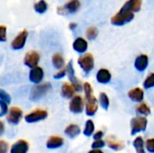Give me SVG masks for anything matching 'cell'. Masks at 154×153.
Segmentation results:
<instances>
[{
	"label": "cell",
	"mask_w": 154,
	"mask_h": 153,
	"mask_svg": "<svg viewBox=\"0 0 154 153\" xmlns=\"http://www.w3.org/2000/svg\"><path fill=\"white\" fill-rule=\"evenodd\" d=\"M51 85L50 83H43V84H40V85L33 87L31 92V96H30L31 100L34 101V100L40 99L42 96H44L51 89Z\"/></svg>",
	"instance_id": "7"
},
{
	"label": "cell",
	"mask_w": 154,
	"mask_h": 153,
	"mask_svg": "<svg viewBox=\"0 0 154 153\" xmlns=\"http://www.w3.org/2000/svg\"><path fill=\"white\" fill-rule=\"evenodd\" d=\"M0 101H3V102L6 103L8 105V104L11 103V97L4 90H0Z\"/></svg>",
	"instance_id": "32"
},
{
	"label": "cell",
	"mask_w": 154,
	"mask_h": 153,
	"mask_svg": "<svg viewBox=\"0 0 154 153\" xmlns=\"http://www.w3.org/2000/svg\"><path fill=\"white\" fill-rule=\"evenodd\" d=\"M75 88L74 87L69 84V83H64L61 87V95L63 97L67 99H72L74 97V93H75Z\"/></svg>",
	"instance_id": "20"
},
{
	"label": "cell",
	"mask_w": 154,
	"mask_h": 153,
	"mask_svg": "<svg viewBox=\"0 0 154 153\" xmlns=\"http://www.w3.org/2000/svg\"><path fill=\"white\" fill-rule=\"evenodd\" d=\"M128 96L129 98L134 101V102H137V103H141L143 100L144 97V93L143 90L140 87H135L134 89H131L128 92Z\"/></svg>",
	"instance_id": "17"
},
{
	"label": "cell",
	"mask_w": 154,
	"mask_h": 153,
	"mask_svg": "<svg viewBox=\"0 0 154 153\" xmlns=\"http://www.w3.org/2000/svg\"><path fill=\"white\" fill-rule=\"evenodd\" d=\"M106 143H107L108 147H110L114 151H120L125 147V144L123 142L118 141L116 138L112 137V136H109L106 138Z\"/></svg>",
	"instance_id": "23"
},
{
	"label": "cell",
	"mask_w": 154,
	"mask_h": 153,
	"mask_svg": "<svg viewBox=\"0 0 154 153\" xmlns=\"http://www.w3.org/2000/svg\"><path fill=\"white\" fill-rule=\"evenodd\" d=\"M88 153H104L101 150H92L90 151Z\"/></svg>",
	"instance_id": "41"
},
{
	"label": "cell",
	"mask_w": 154,
	"mask_h": 153,
	"mask_svg": "<svg viewBox=\"0 0 154 153\" xmlns=\"http://www.w3.org/2000/svg\"><path fill=\"white\" fill-rule=\"evenodd\" d=\"M86 35H87V38L88 40H95L97 35H98V30L97 27L95 26H90L88 28L87 32H86Z\"/></svg>",
	"instance_id": "30"
},
{
	"label": "cell",
	"mask_w": 154,
	"mask_h": 153,
	"mask_svg": "<svg viewBox=\"0 0 154 153\" xmlns=\"http://www.w3.org/2000/svg\"><path fill=\"white\" fill-rule=\"evenodd\" d=\"M143 87L145 89H149V88L154 87V73L150 74L146 78V79L143 82Z\"/></svg>",
	"instance_id": "31"
},
{
	"label": "cell",
	"mask_w": 154,
	"mask_h": 153,
	"mask_svg": "<svg viewBox=\"0 0 154 153\" xmlns=\"http://www.w3.org/2000/svg\"><path fill=\"white\" fill-rule=\"evenodd\" d=\"M84 109V101L80 96H75L69 102V110L74 114H80Z\"/></svg>",
	"instance_id": "12"
},
{
	"label": "cell",
	"mask_w": 154,
	"mask_h": 153,
	"mask_svg": "<svg viewBox=\"0 0 154 153\" xmlns=\"http://www.w3.org/2000/svg\"><path fill=\"white\" fill-rule=\"evenodd\" d=\"M84 91L86 96V114L88 116H93L97 111V100L93 96V89L88 82L84 83Z\"/></svg>",
	"instance_id": "1"
},
{
	"label": "cell",
	"mask_w": 154,
	"mask_h": 153,
	"mask_svg": "<svg viewBox=\"0 0 154 153\" xmlns=\"http://www.w3.org/2000/svg\"><path fill=\"white\" fill-rule=\"evenodd\" d=\"M52 64L55 69H62L64 67L65 61L64 58L60 53H55L52 57Z\"/></svg>",
	"instance_id": "25"
},
{
	"label": "cell",
	"mask_w": 154,
	"mask_h": 153,
	"mask_svg": "<svg viewBox=\"0 0 154 153\" xmlns=\"http://www.w3.org/2000/svg\"><path fill=\"white\" fill-rule=\"evenodd\" d=\"M48 116V113L45 110H35L28 115H26L24 116V120L26 123L29 124H32V123H36L42 120L46 119Z\"/></svg>",
	"instance_id": "9"
},
{
	"label": "cell",
	"mask_w": 154,
	"mask_h": 153,
	"mask_svg": "<svg viewBox=\"0 0 154 153\" xmlns=\"http://www.w3.org/2000/svg\"><path fill=\"white\" fill-rule=\"evenodd\" d=\"M0 107H1V112H0V116L1 117L5 116V115H7V113H9L6 103H5L3 101H0Z\"/></svg>",
	"instance_id": "34"
},
{
	"label": "cell",
	"mask_w": 154,
	"mask_h": 153,
	"mask_svg": "<svg viewBox=\"0 0 154 153\" xmlns=\"http://www.w3.org/2000/svg\"><path fill=\"white\" fill-rule=\"evenodd\" d=\"M111 73L106 69H101L97 73V80L101 84H106L111 80Z\"/></svg>",
	"instance_id": "19"
},
{
	"label": "cell",
	"mask_w": 154,
	"mask_h": 153,
	"mask_svg": "<svg viewBox=\"0 0 154 153\" xmlns=\"http://www.w3.org/2000/svg\"><path fill=\"white\" fill-rule=\"evenodd\" d=\"M6 27L5 25L0 26V41H5L6 40Z\"/></svg>",
	"instance_id": "36"
},
{
	"label": "cell",
	"mask_w": 154,
	"mask_h": 153,
	"mask_svg": "<svg viewBox=\"0 0 154 153\" xmlns=\"http://www.w3.org/2000/svg\"><path fill=\"white\" fill-rule=\"evenodd\" d=\"M8 150L7 143H5L4 141H0V153H6Z\"/></svg>",
	"instance_id": "38"
},
{
	"label": "cell",
	"mask_w": 154,
	"mask_h": 153,
	"mask_svg": "<svg viewBox=\"0 0 154 153\" xmlns=\"http://www.w3.org/2000/svg\"><path fill=\"white\" fill-rule=\"evenodd\" d=\"M134 147L136 151V153H145L144 150V142L141 136H138L134 141Z\"/></svg>",
	"instance_id": "26"
},
{
	"label": "cell",
	"mask_w": 154,
	"mask_h": 153,
	"mask_svg": "<svg viewBox=\"0 0 154 153\" xmlns=\"http://www.w3.org/2000/svg\"><path fill=\"white\" fill-rule=\"evenodd\" d=\"M95 131V124L93 123V121L91 120H88L86 122V125H85V129H84V135L87 137H90L93 133Z\"/></svg>",
	"instance_id": "27"
},
{
	"label": "cell",
	"mask_w": 154,
	"mask_h": 153,
	"mask_svg": "<svg viewBox=\"0 0 154 153\" xmlns=\"http://www.w3.org/2000/svg\"><path fill=\"white\" fill-rule=\"evenodd\" d=\"M103 136H104V133L102 131H98L96 133H94L93 138H94L95 141H97V140H102V137Z\"/></svg>",
	"instance_id": "39"
},
{
	"label": "cell",
	"mask_w": 154,
	"mask_h": 153,
	"mask_svg": "<svg viewBox=\"0 0 154 153\" xmlns=\"http://www.w3.org/2000/svg\"><path fill=\"white\" fill-rule=\"evenodd\" d=\"M63 139L60 136H51L47 141L46 146L48 149H57L63 145Z\"/></svg>",
	"instance_id": "22"
},
{
	"label": "cell",
	"mask_w": 154,
	"mask_h": 153,
	"mask_svg": "<svg viewBox=\"0 0 154 153\" xmlns=\"http://www.w3.org/2000/svg\"><path fill=\"white\" fill-rule=\"evenodd\" d=\"M66 74H67V69H66V68H65V69H61L60 71H59L58 73H56V74L53 76V78H56V79H57V78H58V79H59V78H62L63 77H65Z\"/></svg>",
	"instance_id": "37"
},
{
	"label": "cell",
	"mask_w": 154,
	"mask_h": 153,
	"mask_svg": "<svg viewBox=\"0 0 154 153\" xmlns=\"http://www.w3.org/2000/svg\"><path fill=\"white\" fill-rule=\"evenodd\" d=\"M28 37V32L26 30H23L20 32L17 36L11 42V47L14 50H21L24 47L26 40Z\"/></svg>",
	"instance_id": "8"
},
{
	"label": "cell",
	"mask_w": 154,
	"mask_h": 153,
	"mask_svg": "<svg viewBox=\"0 0 154 153\" xmlns=\"http://www.w3.org/2000/svg\"><path fill=\"white\" fill-rule=\"evenodd\" d=\"M148 63H149V59L148 56L145 54H142L140 56H138L134 61V67L138 71H144L147 67H148Z\"/></svg>",
	"instance_id": "15"
},
{
	"label": "cell",
	"mask_w": 154,
	"mask_h": 153,
	"mask_svg": "<svg viewBox=\"0 0 154 153\" xmlns=\"http://www.w3.org/2000/svg\"><path fill=\"white\" fill-rule=\"evenodd\" d=\"M64 133L68 137L73 139V138H76L77 136H79L80 134V127L75 124H71L65 128Z\"/></svg>",
	"instance_id": "21"
},
{
	"label": "cell",
	"mask_w": 154,
	"mask_h": 153,
	"mask_svg": "<svg viewBox=\"0 0 154 153\" xmlns=\"http://www.w3.org/2000/svg\"><path fill=\"white\" fill-rule=\"evenodd\" d=\"M29 150V144L23 140L16 142L11 148L10 153H27Z\"/></svg>",
	"instance_id": "16"
},
{
	"label": "cell",
	"mask_w": 154,
	"mask_h": 153,
	"mask_svg": "<svg viewBox=\"0 0 154 153\" xmlns=\"http://www.w3.org/2000/svg\"><path fill=\"white\" fill-rule=\"evenodd\" d=\"M136 113L137 114H140L142 115H144V116H147L151 114V109L150 107L148 106L147 104L145 103H142L140 104L137 107H136Z\"/></svg>",
	"instance_id": "28"
},
{
	"label": "cell",
	"mask_w": 154,
	"mask_h": 153,
	"mask_svg": "<svg viewBox=\"0 0 154 153\" xmlns=\"http://www.w3.org/2000/svg\"><path fill=\"white\" fill-rule=\"evenodd\" d=\"M99 103H100L101 107L104 110H107L108 109V107H109V98H108V96H107V95L106 93H104V92L100 93Z\"/></svg>",
	"instance_id": "29"
},
{
	"label": "cell",
	"mask_w": 154,
	"mask_h": 153,
	"mask_svg": "<svg viewBox=\"0 0 154 153\" xmlns=\"http://www.w3.org/2000/svg\"><path fill=\"white\" fill-rule=\"evenodd\" d=\"M80 7L79 0H69L63 6H59L57 8V13L62 15L68 14H74L76 13Z\"/></svg>",
	"instance_id": "5"
},
{
	"label": "cell",
	"mask_w": 154,
	"mask_h": 153,
	"mask_svg": "<svg viewBox=\"0 0 154 153\" xmlns=\"http://www.w3.org/2000/svg\"><path fill=\"white\" fill-rule=\"evenodd\" d=\"M148 121L144 116H136L131 121V133L135 135L138 133L144 132L147 128Z\"/></svg>",
	"instance_id": "3"
},
{
	"label": "cell",
	"mask_w": 154,
	"mask_h": 153,
	"mask_svg": "<svg viewBox=\"0 0 154 153\" xmlns=\"http://www.w3.org/2000/svg\"><path fill=\"white\" fill-rule=\"evenodd\" d=\"M23 116V112L20 108L18 107H12L9 110V113L7 115L6 120L10 124H18L19 122L21 121Z\"/></svg>",
	"instance_id": "11"
},
{
	"label": "cell",
	"mask_w": 154,
	"mask_h": 153,
	"mask_svg": "<svg viewBox=\"0 0 154 153\" xmlns=\"http://www.w3.org/2000/svg\"><path fill=\"white\" fill-rule=\"evenodd\" d=\"M72 46H73L74 50H76V51L79 52V53H84L85 51H87L88 47V41H87L84 38H81V37L77 38V39L74 41Z\"/></svg>",
	"instance_id": "18"
},
{
	"label": "cell",
	"mask_w": 154,
	"mask_h": 153,
	"mask_svg": "<svg viewBox=\"0 0 154 153\" xmlns=\"http://www.w3.org/2000/svg\"><path fill=\"white\" fill-rule=\"evenodd\" d=\"M105 145H106V142L103 140H97V141H95L92 143L91 147H92L93 150H99V149L103 148Z\"/></svg>",
	"instance_id": "33"
},
{
	"label": "cell",
	"mask_w": 154,
	"mask_h": 153,
	"mask_svg": "<svg viewBox=\"0 0 154 153\" xmlns=\"http://www.w3.org/2000/svg\"><path fill=\"white\" fill-rule=\"evenodd\" d=\"M39 60H40L39 53L37 51H35V50H32V51H29V52H27L25 54L23 63L28 68L34 69V68L38 67L37 65L39 63Z\"/></svg>",
	"instance_id": "10"
},
{
	"label": "cell",
	"mask_w": 154,
	"mask_h": 153,
	"mask_svg": "<svg viewBox=\"0 0 154 153\" xmlns=\"http://www.w3.org/2000/svg\"><path fill=\"white\" fill-rule=\"evenodd\" d=\"M43 78V70L41 67L32 69L29 74V79L34 84H39Z\"/></svg>",
	"instance_id": "14"
},
{
	"label": "cell",
	"mask_w": 154,
	"mask_h": 153,
	"mask_svg": "<svg viewBox=\"0 0 154 153\" xmlns=\"http://www.w3.org/2000/svg\"><path fill=\"white\" fill-rule=\"evenodd\" d=\"M66 69H67V74L69 76V80L71 82V85L74 87L75 90L77 92H81L82 90H84V85H82V83L80 82V80H79V78L74 74L73 62L71 60L66 66Z\"/></svg>",
	"instance_id": "6"
},
{
	"label": "cell",
	"mask_w": 154,
	"mask_h": 153,
	"mask_svg": "<svg viewBox=\"0 0 154 153\" xmlns=\"http://www.w3.org/2000/svg\"><path fill=\"white\" fill-rule=\"evenodd\" d=\"M33 9L38 14H44L48 9V4L45 0H39L33 5Z\"/></svg>",
	"instance_id": "24"
},
{
	"label": "cell",
	"mask_w": 154,
	"mask_h": 153,
	"mask_svg": "<svg viewBox=\"0 0 154 153\" xmlns=\"http://www.w3.org/2000/svg\"><path fill=\"white\" fill-rule=\"evenodd\" d=\"M146 149L149 152L154 153V138L146 141Z\"/></svg>",
	"instance_id": "35"
},
{
	"label": "cell",
	"mask_w": 154,
	"mask_h": 153,
	"mask_svg": "<svg viewBox=\"0 0 154 153\" xmlns=\"http://www.w3.org/2000/svg\"><path fill=\"white\" fill-rule=\"evenodd\" d=\"M77 25H78V24H77L76 23H70L69 26V29H70V30H74V29L77 27Z\"/></svg>",
	"instance_id": "40"
},
{
	"label": "cell",
	"mask_w": 154,
	"mask_h": 153,
	"mask_svg": "<svg viewBox=\"0 0 154 153\" xmlns=\"http://www.w3.org/2000/svg\"><path fill=\"white\" fill-rule=\"evenodd\" d=\"M78 63L85 73H89L95 66L94 57L90 53H86L79 58Z\"/></svg>",
	"instance_id": "4"
},
{
	"label": "cell",
	"mask_w": 154,
	"mask_h": 153,
	"mask_svg": "<svg viewBox=\"0 0 154 153\" xmlns=\"http://www.w3.org/2000/svg\"><path fill=\"white\" fill-rule=\"evenodd\" d=\"M0 125H1V134H2L3 132H4V125H3V123H0Z\"/></svg>",
	"instance_id": "42"
},
{
	"label": "cell",
	"mask_w": 154,
	"mask_h": 153,
	"mask_svg": "<svg viewBox=\"0 0 154 153\" xmlns=\"http://www.w3.org/2000/svg\"><path fill=\"white\" fill-rule=\"evenodd\" d=\"M134 18V13L121 8L119 12L111 18V23L116 26H123L133 21Z\"/></svg>",
	"instance_id": "2"
},
{
	"label": "cell",
	"mask_w": 154,
	"mask_h": 153,
	"mask_svg": "<svg viewBox=\"0 0 154 153\" xmlns=\"http://www.w3.org/2000/svg\"><path fill=\"white\" fill-rule=\"evenodd\" d=\"M143 0H127L121 8L132 13H137L141 10Z\"/></svg>",
	"instance_id": "13"
}]
</instances>
